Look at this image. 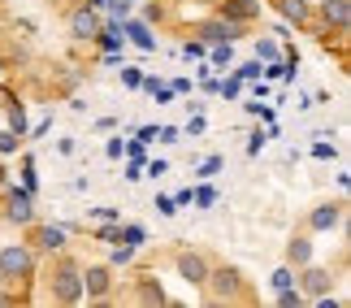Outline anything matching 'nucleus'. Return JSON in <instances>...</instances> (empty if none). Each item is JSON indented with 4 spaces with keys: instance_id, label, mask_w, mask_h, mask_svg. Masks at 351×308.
I'll use <instances>...</instances> for the list:
<instances>
[{
    "instance_id": "1",
    "label": "nucleus",
    "mask_w": 351,
    "mask_h": 308,
    "mask_svg": "<svg viewBox=\"0 0 351 308\" xmlns=\"http://www.w3.org/2000/svg\"><path fill=\"white\" fill-rule=\"evenodd\" d=\"M208 304H243L247 300V278H243L234 265H213L208 278L199 283Z\"/></svg>"
},
{
    "instance_id": "2",
    "label": "nucleus",
    "mask_w": 351,
    "mask_h": 308,
    "mask_svg": "<svg viewBox=\"0 0 351 308\" xmlns=\"http://www.w3.org/2000/svg\"><path fill=\"white\" fill-rule=\"evenodd\" d=\"M35 257L39 252L31 244H5L0 248V283H13V287H26L35 278Z\"/></svg>"
},
{
    "instance_id": "3",
    "label": "nucleus",
    "mask_w": 351,
    "mask_h": 308,
    "mask_svg": "<svg viewBox=\"0 0 351 308\" xmlns=\"http://www.w3.org/2000/svg\"><path fill=\"white\" fill-rule=\"evenodd\" d=\"M52 300L57 304L83 300V265L74 257H65V252H57V265H52Z\"/></svg>"
},
{
    "instance_id": "4",
    "label": "nucleus",
    "mask_w": 351,
    "mask_h": 308,
    "mask_svg": "<svg viewBox=\"0 0 351 308\" xmlns=\"http://www.w3.org/2000/svg\"><path fill=\"white\" fill-rule=\"evenodd\" d=\"M347 217V204L343 200H326V204H317L313 213H308V230L313 235H330V230H339Z\"/></svg>"
},
{
    "instance_id": "5",
    "label": "nucleus",
    "mask_w": 351,
    "mask_h": 308,
    "mask_svg": "<svg viewBox=\"0 0 351 308\" xmlns=\"http://www.w3.org/2000/svg\"><path fill=\"white\" fill-rule=\"evenodd\" d=\"M313 13L321 18V26H326V31H334V35L351 31V0H317Z\"/></svg>"
},
{
    "instance_id": "6",
    "label": "nucleus",
    "mask_w": 351,
    "mask_h": 308,
    "mask_svg": "<svg viewBox=\"0 0 351 308\" xmlns=\"http://www.w3.org/2000/svg\"><path fill=\"white\" fill-rule=\"evenodd\" d=\"M239 31H243V26H239V22H230V18H221V13H217V18H208V22H199V26H195L199 44H213V48H217V44H234V39H239Z\"/></svg>"
},
{
    "instance_id": "7",
    "label": "nucleus",
    "mask_w": 351,
    "mask_h": 308,
    "mask_svg": "<svg viewBox=\"0 0 351 308\" xmlns=\"http://www.w3.org/2000/svg\"><path fill=\"white\" fill-rule=\"evenodd\" d=\"M26 230H31V248H35V252H44V257H57V252H65V226L31 222Z\"/></svg>"
},
{
    "instance_id": "8",
    "label": "nucleus",
    "mask_w": 351,
    "mask_h": 308,
    "mask_svg": "<svg viewBox=\"0 0 351 308\" xmlns=\"http://www.w3.org/2000/svg\"><path fill=\"white\" fill-rule=\"evenodd\" d=\"M330 287H334V274L308 261V265H304V274H300V296H304V300H326V296H330Z\"/></svg>"
},
{
    "instance_id": "9",
    "label": "nucleus",
    "mask_w": 351,
    "mask_h": 308,
    "mask_svg": "<svg viewBox=\"0 0 351 308\" xmlns=\"http://www.w3.org/2000/svg\"><path fill=\"white\" fill-rule=\"evenodd\" d=\"M113 296V270L109 265H87L83 270V300H109Z\"/></svg>"
},
{
    "instance_id": "10",
    "label": "nucleus",
    "mask_w": 351,
    "mask_h": 308,
    "mask_svg": "<svg viewBox=\"0 0 351 308\" xmlns=\"http://www.w3.org/2000/svg\"><path fill=\"white\" fill-rule=\"evenodd\" d=\"M173 270H178V278H186L191 287H199L208 278V270L213 265L199 257V252H191V248H182V252H173Z\"/></svg>"
},
{
    "instance_id": "11",
    "label": "nucleus",
    "mask_w": 351,
    "mask_h": 308,
    "mask_svg": "<svg viewBox=\"0 0 351 308\" xmlns=\"http://www.w3.org/2000/svg\"><path fill=\"white\" fill-rule=\"evenodd\" d=\"M65 31H70V35L78 39V44L96 39V35H100V18H96V9H87V5L70 9V18H65Z\"/></svg>"
},
{
    "instance_id": "12",
    "label": "nucleus",
    "mask_w": 351,
    "mask_h": 308,
    "mask_svg": "<svg viewBox=\"0 0 351 308\" xmlns=\"http://www.w3.org/2000/svg\"><path fill=\"white\" fill-rule=\"evenodd\" d=\"M5 222H9V226H31V222H35V204H31V196L9 191V196H5Z\"/></svg>"
},
{
    "instance_id": "13",
    "label": "nucleus",
    "mask_w": 351,
    "mask_h": 308,
    "mask_svg": "<svg viewBox=\"0 0 351 308\" xmlns=\"http://www.w3.org/2000/svg\"><path fill=\"white\" fill-rule=\"evenodd\" d=\"M217 13H221V18H230V22H239V26H247L256 13H261V5H256V0H221Z\"/></svg>"
},
{
    "instance_id": "14",
    "label": "nucleus",
    "mask_w": 351,
    "mask_h": 308,
    "mask_svg": "<svg viewBox=\"0 0 351 308\" xmlns=\"http://www.w3.org/2000/svg\"><path fill=\"white\" fill-rule=\"evenodd\" d=\"M313 261V244H308V235H295L287 244V265H295V270H304V265Z\"/></svg>"
},
{
    "instance_id": "15",
    "label": "nucleus",
    "mask_w": 351,
    "mask_h": 308,
    "mask_svg": "<svg viewBox=\"0 0 351 308\" xmlns=\"http://www.w3.org/2000/svg\"><path fill=\"white\" fill-rule=\"evenodd\" d=\"M278 9H282V18H291L295 26L313 22V5H308V0H278Z\"/></svg>"
},
{
    "instance_id": "16",
    "label": "nucleus",
    "mask_w": 351,
    "mask_h": 308,
    "mask_svg": "<svg viewBox=\"0 0 351 308\" xmlns=\"http://www.w3.org/2000/svg\"><path fill=\"white\" fill-rule=\"evenodd\" d=\"M139 304H165V291L152 283V274L139 278Z\"/></svg>"
},
{
    "instance_id": "17",
    "label": "nucleus",
    "mask_w": 351,
    "mask_h": 308,
    "mask_svg": "<svg viewBox=\"0 0 351 308\" xmlns=\"http://www.w3.org/2000/svg\"><path fill=\"white\" fill-rule=\"evenodd\" d=\"M278 304H282V308H295V304H304V296H300V291H291V287H287V291H278Z\"/></svg>"
},
{
    "instance_id": "18",
    "label": "nucleus",
    "mask_w": 351,
    "mask_h": 308,
    "mask_svg": "<svg viewBox=\"0 0 351 308\" xmlns=\"http://www.w3.org/2000/svg\"><path fill=\"white\" fill-rule=\"evenodd\" d=\"M291 283H295V278H291V270H278V274H274V287H278V291H287Z\"/></svg>"
},
{
    "instance_id": "19",
    "label": "nucleus",
    "mask_w": 351,
    "mask_h": 308,
    "mask_svg": "<svg viewBox=\"0 0 351 308\" xmlns=\"http://www.w3.org/2000/svg\"><path fill=\"white\" fill-rule=\"evenodd\" d=\"M18 148V135H9V130H0V152H13Z\"/></svg>"
},
{
    "instance_id": "20",
    "label": "nucleus",
    "mask_w": 351,
    "mask_h": 308,
    "mask_svg": "<svg viewBox=\"0 0 351 308\" xmlns=\"http://www.w3.org/2000/svg\"><path fill=\"white\" fill-rule=\"evenodd\" d=\"M9 182V174H5V165H0V187H5Z\"/></svg>"
}]
</instances>
